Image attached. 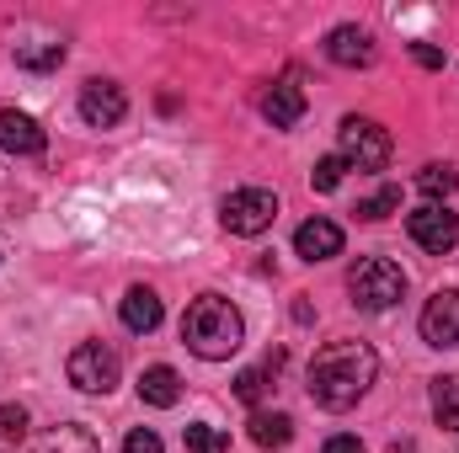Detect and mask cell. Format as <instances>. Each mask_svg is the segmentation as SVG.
Segmentation results:
<instances>
[{"label": "cell", "instance_id": "cell-16", "mask_svg": "<svg viewBox=\"0 0 459 453\" xmlns=\"http://www.w3.org/2000/svg\"><path fill=\"white\" fill-rule=\"evenodd\" d=\"M139 400L144 406H177L182 400V379H177V368H166V363H155V368H144L139 373Z\"/></svg>", "mask_w": 459, "mask_h": 453}, {"label": "cell", "instance_id": "cell-7", "mask_svg": "<svg viewBox=\"0 0 459 453\" xmlns=\"http://www.w3.org/2000/svg\"><path fill=\"white\" fill-rule=\"evenodd\" d=\"M406 235H411L422 251L444 256V251H455V245H459V219L444 209V203H422V209H411V214H406Z\"/></svg>", "mask_w": 459, "mask_h": 453}, {"label": "cell", "instance_id": "cell-3", "mask_svg": "<svg viewBox=\"0 0 459 453\" xmlns=\"http://www.w3.org/2000/svg\"><path fill=\"white\" fill-rule=\"evenodd\" d=\"M347 294L363 315H385L406 299V272L390 261V256H363L352 272H347Z\"/></svg>", "mask_w": 459, "mask_h": 453}, {"label": "cell", "instance_id": "cell-4", "mask_svg": "<svg viewBox=\"0 0 459 453\" xmlns=\"http://www.w3.org/2000/svg\"><path fill=\"white\" fill-rule=\"evenodd\" d=\"M65 373H70V384H75L81 395H113L117 379H123V357H117L108 341H81V346L70 352Z\"/></svg>", "mask_w": 459, "mask_h": 453}, {"label": "cell", "instance_id": "cell-2", "mask_svg": "<svg viewBox=\"0 0 459 453\" xmlns=\"http://www.w3.org/2000/svg\"><path fill=\"white\" fill-rule=\"evenodd\" d=\"M182 341L204 363H225V357L240 352V341H246V321H240V310L230 304L225 294H198L182 310Z\"/></svg>", "mask_w": 459, "mask_h": 453}, {"label": "cell", "instance_id": "cell-24", "mask_svg": "<svg viewBox=\"0 0 459 453\" xmlns=\"http://www.w3.org/2000/svg\"><path fill=\"white\" fill-rule=\"evenodd\" d=\"M342 171H347L342 155H326V160H316V171H310V187H316V192H337V187H342Z\"/></svg>", "mask_w": 459, "mask_h": 453}, {"label": "cell", "instance_id": "cell-18", "mask_svg": "<svg viewBox=\"0 0 459 453\" xmlns=\"http://www.w3.org/2000/svg\"><path fill=\"white\" fill-rule=\"evenodd\" d=\"M433 422L459 427V373L455 379H433Z\"/></svg>", "mask_w": 459, "mask_h": 453}, {"label": "cell", "instance_id": "cell-22", "mask_svg": "<svg viewBox=\"0 0 459 453\" xmlns=\"http://www.w3.org/2000/svg\"><path fill=\"white\" fill-rule=\"evenodd\" d=\"M395 209H401V187H379L374 198H363V203H358V219L379 225V219H390Z\"/></svg>", "mask_w": 459, "mask_h": 453}, {"label": "cell", "instance_id": "cell-11", "mask_svg": "<svg viewBox=\"0 0 459 453\" xmlns=\"http://www.w3.org/2000/svg\"><path fill=\"white\" fill-rule=\"evenodd\" d=\"M326 59L332 64H342V70H363V64H374V38H368V27H332V38H326Z\"/></svg>", "mask_w": 459, "mask_h": 453}, {"label": "cell", "instance_id": "cell-13", "mask_svg": "<svg viewBox=\"0 0 459 453\" xmlns=\"http://www.w3.org/2000/svg\"><path fill=\"white\" fill-rule=\"evenodd\" d=\"M294 251H299L305 261H332V256L342 251V225H332V219H305V225L294 229Z\"/></svg>", "mask_w": 459, "mask_h": 453}, {"label": "cell", "instance_id": "cell-9", "mask_svg": "<svg viewBox=\"0 0 459 453\" xmlns=\"http://www.w3.org/2000/svg\"><path fill=\"white\" fill-rule=\"evenodd\" d=\"M417 326H422V341L428 346H459V288L433 294Z\"/></svg>", "mask_w": 459, "mask_h": 453}, {"label": "cell", "instance_id": "cell-25", "mask_svg": "<svg viewBox=\"0 0 459 453\" xmlns=\"http://www.w3.org/2000/svg\"><path fill=\"white\" fill-rule=\"evenodd\" d=\"M22 438H27V411L5 400L0 406V443H22Z\"/></svg>", "mask_w": 459, "mask_h": 453}, {"label": "cell", "instance_id": "cell-27", "mask_svg": "<svg viewBox=\"0 0 459 453\" xmlns=\"http://www.w3.org/2000/svg\"><path fill=\"white\" fill-rule=\"evenodd\" d=\"M411 59L422 70H444V48H433V43H411Z\"/></svg>", "mask_w": 459, "mask_h": 453}, {"label": "cell", "instance_id": "cell-21", "mask_svg": "<svg viewBox=\"0 0 459 453\" xmlns=\"http://www.w3.org/2000/svg\"><path fill=\"white\" fill-rule=\"evenodd\" d=\"M182 443H187V453H225L230 449V438L220 427H209V422H193V427L182 432Z\"/></svg>", "mask_w": 459, "mask_h": 453}, {"label": "cell", "instance_id": "cell-26", "mask_svg": "<svg viewBox=\"0 0 459 453\" xmlns=\"http://www.w3.org/2000/svg\"><path fill=\"white\" fill-rule=\"evenodd\" d=\"M123 453H166V449H160V438H155L150 427H134V432L123 438Z\"/></svg>", "mask_w": 459, "mask_h": 453}, {"label": "cell", "instance_id": "cell-10", "mask_svg": "<svg viewBox=\"0 0 459 453\" xmlns=\"http://www.w3.org/2000/svg\"><path fill=\"white\" fill-rule=\"evenodd\" d=\"M16 453H102V443H97L91 427H81V422H59V427L27 438Z\"/></svg>", "mask_w": 459, "mask_h": 453}, {"label": "cell", "instance_id": "cell-28", "mask_svg": "<svg viewBox=\"0 0 459 453\" xmlns=\"http://www.w3.org/2000/svg\"><path fill=\"white\" fill-rule=\"evenodd\" d=\"M321 453H363V443L358 438H347V432H337V438H326V449Z\"/></svg>", "mask_w": 459, "mask_h": 453}, {"label": "cell", "instance_id": "cell-17", "mask_svg": "<svg viewBox=\"0 0 459 453\" xmlns=\"http://www.w3.org/2000/svg\"><path fill=\"white\" fill-rule=\"evenodd\" d=\"M289 438H294V416H283V411H256V416H251V443L283 449Z\"/></svg>", "mask_w": 459, "mask_h": 453}, {"label": "cell", "instance_id": "cell-14", "mask_svg": "<svg viewBox=\"0 0 459 453\" xmlns=\"http://www.w3.org/2000/svg\"><path fill=\"white\" fill-rule=\"evenodd\" d=\"M117 315H123V326H128L134 337H150V331L160 326V315H166V310H160V294H155V288L134 283V288L123 294V310H117Z\"/></svg>", "mask_w": 459, "mask_h": 453}, {"label": "cell", "instance_id": "cell-12", "mask_svg": "<svg viewBox=\"0 0 459 453\" xmlns=\"http://www.w3.org/2000/svg\"><path fill=\"white\" fill-rule=\"evenodd\" d=\"M43 128H38V117L16 113V107H5L0 113V150L5 155H43Z\"/></svg>", "mask_w": 459, "mask_h": 453}, {"label": "cell", "instance_id": "cell-19", "mask_svg": "<svg viewBox=\"0 0 459 453\" xmlns=\"http://www.w3.org/2000/svg\"><path fill=\"white\" fill-rule=\"evenodd\" d=\"M16 64L22 70H59L65 64V43H27V48H16Z\"/></svg>", "mask_w": 459, "mask_h": 453}, {"label": "cell", "instance_id": "cell-23", "mask_svg": "<svg viewBox=\"0 0 459 453\" xmlns=\"http://www.w3.org/2000/svg\"><path fill=\"white\" fill-rule=\"evenodd\" d=\"M273 373H278V368H246V373H235V395H240L246 406H256V400L273 389V384H267Z\"/></svg>", "mask_w": 459, "mask_h": 453}, {"label": "cell", "instance_id": "cell-20", "mask_svg": "<svg viewBox=\"0 0 459 453\" xmlns=\"http://www.w3.org/2000/svg\"><path fill=\"white\" fill-rule=\"evenodd\" d=\"M417 187L438 203V198H449V192L459 187V171L455 166H422V171H417Z\"/></svg>", "mask_w": 459, "mask_h": 453}, {"label": "cell", "instance_id": "cell-1", "mask_svg": "<svg viewBox=\"0 0 459 453\" xmlns=\"http://www.w3.org/2000/svg\"><path fill=\"white\" fill-rule=\"evenodd\" d=\"M374 373H379L374 346H368V341L342 337V341H326V346L310 357L305 384H310V400H316L321 411H352V406L368 395Z\"/></svg>", "mask_w": 459, "mask_h": 453}, {"label": "cell", "instance_id": "cell-15", "mask_svg": "<svg viewBox=\"0 0 459 453\" xmlns=\"http://www.w3.org/2000/svg\"><path fill=\"white\" fill-rule=\"evenodd\" d=\"M262 117H267L273 128H294V123L305 117V91H299L294 81H278V86L262 97Z\"/></svg>", "mask_w": 459, "mask_h": 453}, {"label": "cell", "instance_id": "cell-5", "mask_svg": "<svg viewBox=\"0 0 459 453\" xmlns=\"http://www.w3.org/2000/svg\"><path fill=\"white\" fill-rule=\"evenodd\" d=\"M337 139H342V155L347 166H358V171H385L390 166V133L374 123V117H342V128H337Z\"/></svg>", "mask_w": 459, "mask_h": 453}, {"label": "cell", "instance_id": "cell-6", "mask_svg": "<svg viewBox=\"0 0 459 453\" xmlns=\"http://www.w3.org/2000/svg\"><path fill=\"white\" fill-rule=\"evenodd\" d=\"M273 219H278V198L267 187H235L220 203V225L230 235H262V229H273Z\"/></svg>", "mask_w": 459, "mask_h": 453}, {"label": "cell", "instance_id": "cell-8", "mask_svg": "<svg viewBox=\"0 0 459 453\" xmlns=\"http://www.w3.org/2000/svg\"><path fill=\"white\" fill-rule=\"evenodd\" d=\"M123 113H128V97H123L117 81H102V75H97V81L81 86V117H86L91 128H117Z\"/></svg>", "mask_w": 459, "mask_h": 453}]
</instances>
